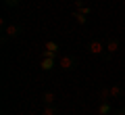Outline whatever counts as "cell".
Instances as JSON below:
<instances>
[{
    "instance_id": "1",
    "label": "cell",
    "mask_w": 125,
    "mask_h": 115,
    "mask_svg": "<svg viewBox=\"0 0 125 115\" xmlns=\"http://www.w3.org/2000/svg\"><path fill=\"white\" fill-rule=\"evenodd\" d=\"M104 50H106V46H104L100 40H92L90 42V52L92 54H102Z\"/></svg>"
},
{
    "instance_id": "2",
    "label": "cell",
    "mask_w": 125,
    "mask_h": 115,
    "mask_svg": "<svg viewBox=\"0 0 125 115\" xmlns=\"http://www.w3.org/2000/svg\"><path fill=\"white\" fill-rule=\"evenodd\" d=\"M56 50H58L56 42H52V40L46 42V46H44V54H46V57H56Z\"/></svg>"
},
{
    "instance_id": "3",
    "label": "cell",
    "mask_w": 125,
    "mask_h": 115,
    "mask_svg": "<svg viewBox=\"0 0 125 115\" xmlns=\"http://www.w3.org/2000/svg\"><path fill=\"white\" fill-rule=\"evenodd\" d=\"M40 67H42L44 71H50V69L54 67V57H46V54H44V59H42Z\"/></svg>"
},
{
    "instance_id": "4",
    "label": "cell",
    "mask_w": 125,
    "mask_h": 115,
    "mask_svg": "<svg viewBox=\"0 0 125 115\" xmlns=\"http://www.w3.org/2000/svg\"><path fill=\"white\" fill-rule=\"evenodd\" d=\"M58 65H61L62 69L67 71V69H71V67H73V59H71V57H67V54H62L61 61H58Z\"/></svg>"
},
{
    "instance_id": "5",
    "label": "cell",
    "mask_w": 125,
    "mask_h": 115,
    "mask_svg": "<svg viewBox=\"0 0 125 115\" xmlns=\"http://www.w3.org/2000/svg\"><path fill=\"white\" fill-rule=\"evenodd\" d=\"M4 34L9 36V38H17V34H19V27H17V25H13V23H9V25L4 27Z\"/></svg>"
},
{
    "instance_id": "6",
    "label": "cell",
    "mask_w": 125,
    "mask_h": 115,
    "mask_svg": "<svg viewBox=\"0 0 125 115\" xmlns=\"http://www.w3.org/2000/svg\"><path fill=\"white\" fill-rule=\"evenodd\" d=\"M117 50H119V42H117V40H113V38H111V40L106 42V52H111V54H115Z\"/></svg>"
},
{
    "instance_id": "7",
    "label": "cell",
    "mask_w": 125,
    "mask_h": 115,
    "mask_svg": "<svg viewBox=\"0 0 125 115\" xmlns=\"http://www.w3.org/2000/svg\"><path fill=\"white\" fill-rule=\"evenodd\" d=\"M54 98H56V96H54V92H44V94H42V101H44V105H52Z\"/></svg>"
},
{
    "instance_id": "8",
    "label": "cell",
    "mask_w": 125,
    "mask_h": 115,
    "mask_svg": "<svg viewBox=\"0 0 125 115\" xmlns=\"http://www.w3.org/2000/svg\"><path fill=\"white\" fill-rule=\"evenodd\" d=\"M75 9L79 11L81 15H90V6H85V4H81V0H75Z\"/></svg>"
},
{
    "instance_id": "9",
    "label": "cell",
    "mask_w": 125,
    "mask_h": 115,
    "mask_svg": "<svg viewBox=\"0 0 125 115\" xmlns=\"http://www.w3.org/2000/svg\"><path fill=\"white\" fill-rule=\"evenodd\" d=\"M108 92H111V96H113V98H119V96H121V86L113 84L111 88H108Z\"/></svg>"
},
{
    "instance_id": "10",
    "label": "cell",
    "mask_w": 125,
    "mask_h": 115,
    "mask_svg": "<svg viewBox=\"0 0 125 115\" xmlns=\"http://www.w3.org/2000/svg\"><path fill=\"white\" fill-rule=\"evenodd\" d=\"M108 111H111V107H108V102H106V101H102V105L98 107V113H100V115H108Z\"/></svg>"
},
{
    "instance_id": "11",
    "label": "cell",
    "mask_w": 125,
    "mask_h": 115,
    "mask_svg": "<svg viewBox=\"0 0 125 115\" xmlns=\"http://www.w3.org/2000/svg\"><path fill=\"white\" fill-rule=\"evenodd\" d=\"M73 17H75V21L79 23V25H83V23H85V15H81L79 11H75V13H73Z\"/></svg>"
},
{
    "instance_id": "12",
    "label": "cell",
    "mask_w": 125,
    "mask_h": 115,
    "mask_svg": "<svg viewBox=\"0 0 125 115\" xmlns=\"http://www.w3.org/2000/svg\"><path fill=\"white\" fill-rule=\"evenodd\" d=\"M42 115H56V109H52V105H46L44 111H42Z\"/></svg>"
},
{
    "instance_id": "13",
    "label": "cell",
    "mask_w": 125,
    "mask_h": 115,
    "mask_svg": "<svg viewBox=\"0 0 125 115\" xmlns=\"http://www.w3.org/2000/svg\"><path fill=\"white\" fill-rule=\"evenodd\" d=\"M108 96H111V92H108V88H104L102 92H100V101H106Z\"/></svg>"
},
{
    "instance_id": "14",
    "label": "cell",
    "mask_w": 125,
    "mask_h": 115,
    "mask_svg": "<svg viewBox=\"0 0 125 115\" xmlns=\"http://www.w3.org/2000/svg\"><path fill=\"white\" fill-rule=\"evenodd\" d=\"M4 2H6L9 6H15V4H19V0H4Z\"/></svg>"
},
{
    "instance_id": "15",
    "label": "cell",
    "mask_w": 125,
    "mask_h": 115,
    "mask_svg": "<svg viewBox=\"0 0 125 115\" xmlns=\"http://www.w3.org/2000/svg\"><path fill=\"white\" fill-rule=\"evenodd\" d=\"M115 115H125V111H123V113H115Z\"/></svg>"
}]
</instances>
